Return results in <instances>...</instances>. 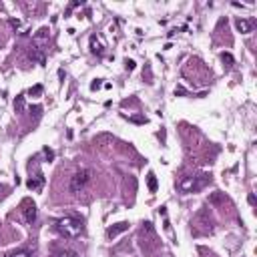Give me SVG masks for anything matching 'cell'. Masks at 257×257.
Masks as SVG:
<instances>
[{"label":"cell","mask_w":257,"mask_h":257,"mask_svg":"<svg viewBox=\"0 0 257 257\" xmlns=\"http://www.w3.org/2000/svg\"><path fill=\"white\" fill-rule=\"evenodd\" d=\"M56 229L64 235V237H78L82 233V223L74 217H64V219H58L56 221Z\"/></svg>","instance_id":"6da1fadb"},{"label":"cell","mask_w":257,"mask_h":257,"mask_svg":"<svg viewBox=\"0 0 257 257\" xmlns=\"http://www.w3.org/2000/svg\"><path fill=\"white\" fill-rule=\"evenodd\" d=\"M90 177H92V171H88V169H82V171L74 173V177L70 179V191L72 193H80L88 185Z\"/></svg>","instance_id":"7a4b0ae2"},{"label":"cell","mask_w":257,"mask_h":257,"mask_svg":"<svg viewBox=\"0 0 257 257\" xmlns=\"http://www.w3.org/2000/svg\"><path fill=\"white\" fill-rule=\"evenodd\" d=\"M34 219H36V207H34V203H26L24 205V221L32 223Z\"/></svg>","instance_id":"3957f363"},{"label":"cell","mask_w":257,"mask_h":257,"mask_svg":"<svg viewBox=\"0 0 257 257\" xmlns=\"http://www.w3.org/2000/svg\"><path fill=\"white\" fill-rule=\"evenodd\" d=\"M235 26H237V30H239V32H243V34L251 32V28H253V24H251L249 20H245V18H239V20L235 22Z\"/></svg>","instance_id":"277c9868"},{"label":"cell","mask_w":257,"mask_h":257,"mask_svg":"<svg viewBox=\"0 0 257 257\" xmlns=\"http://www.w3.org/2000/svg\"><path fill=\"white\" fill-rule=\"evenodd\" d=\"M126 229H128V223H116V227H110L108 229V237H116L118 233H122Z\"/></svg>","instance_id":"5b68a950"},{"label":"cell","mask_w":257,"mask_h":257,"mask_svg":"<svg viewBox=\"0 0 257 257\" xmlns=\"http://www.w3.org/2000/svg\"><path fill=\"white\" fill-rule=\"evenodd\" d=\"M191 187H195V179H193V177H189V179L181 181V189H183V191H189Z\"/></svg>","instance_id":"8992f818"},{"label":"cell","mask_w":257,"mask_h":257,"mask_svg":"<svg viewBox=\"0 0 257 257\" xmlns=\"http://www.w3.org/2000/svg\"><path fill=\"white\" fill-rule=\"evenodd\" d=\"M149 189H151V191H157V179H155L153 173L149 175Z\"/></svg>","instance_id":"52a82bcc"},{"label":"cell","mask_w":257,"mask_h":257,"mask_svg":"<svg viewBox=\"0 0 257 257\" xmlns=\"http://www.w3.org/2000/svg\"><path fill=\"white\" fill-rule=\"evenodd\" d=\"M221 58H223V62H227V64H233V56H231L229 52H223V54H221Z\"/></svg>","instance_id":"ba28073f"},{"label":"cell","mask_w":257,"mask_h":257,"mask_svg":"<svg viewBox=\"0 0 257 257\" xmlns=\"http://www.w3.org/2000/svg\"><path fill=\"white\" fill-rule=\"evenodd\" d=\"M40 183H42V179H38V181H32V179H30V181H28V187H30V189H38Z\"/></svg>","instance_id":"9c48e42d"},{"label":"cell","mask_w":257,"mask_h":257,"mask_svg":"<svg viewBox=\"0 0 257 257\" xmlns=\"http://www.w3.org/2000/svg\"><path fill=\"white\" fill-rule=\"evenodd\" d=\"M8 257H30L26 251H14V253H10Z\"/></svg>","instance_id":"30bf717a"},{"label":"cell","mask_w":257,"mask_h":257,"mask_svg":"<svg viewBox=\"0 0 257 257\" xmlns=\"http://www.w3.org/2000/svg\"><path fill=\"white\" fill-rule=\"evenodd\" d=\"M58 257H76V253L74 251H62Z\"/></svg>","instance_id":"8fae6325"},{"label":"cell","mask_w":257,"mask_h":257,"mask_svg":"<svg viewBox=\"0 0 257 257\" xmlns=\"http://www.w3.org/2000/svg\"><path fill=\"white\" fill-rule=\"evenodd\" d=\"M249 203H251V205H255V195H253V193L249 195Z\"/></svg>","instance_id":"7c38bea8"},{"label":"cell","mask_w":257,"mask_h":257,"mask_svg":"<svg viewBox=\"0 0 257 257\" xmlns=\"http://www.w3.org/2000/svg\"><path fill=\"white\" fill-rule=\"evenodd\" d=\"M0 193H2V187H0Z\"/></svg>","instance_id":"4fadbf2b"}]
</instances>
